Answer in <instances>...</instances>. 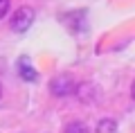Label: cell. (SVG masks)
Wrapping results in <instances>:
<instances>
[{"label": "cell", "instance_id": "cell-1", "mask_svg": "<svg viewBox=\"0 0 135 133\" xmlns=\"http://www.w3.org/2000/svg\"><path fill=\"white\" fill-rule=\"evenodd\" d=\"M34 18H36V14H34V9L32 7H18V9L14 11V16H11V20H9V27L14 29V32H27L29 27H32V23H34Z\"/></svg>", "mask_w": 135, "mask_h": 133}, {"label": "cell", "instance_id": "cell-2", "mask_svg": "<svg viewBox=\"0 0 135 133\" xmlns=\"http://www.w3.org/2000/svg\"><path fill=\"white\" fill-rule=\"evenodd\" d=\"M77 86L79 84L70 75H59L50 81V93L54 97H68V95H72V93H77Z\"/></svg>", "mask_w": 135, "mask_h": 133}, {"label": "cell", "instance_id": "cell-3", "mask_svg": "<svg viewBox=\"0 0 135 133\" xmlns=\"http://www.w3.org/2000/svg\"><path fill=\"white\" fill-rule=\"evenodd\" d=\"M18 72H20V77H23L25 81H36V70L29 66V61L25 57L18 61Z\"/></svg>", "mask_w": 135, "mask_h": 133}, {"label": "cell", "instance_id": "cell-4", "mask_svg": "<svg viewBox=\"0 0 135 133\" xmlns=\"http://www.w3.org/2000/svg\"><path fill=\"white\" fill-rule=\"evenodd\" d=\"M115 131H117L115 120H110V117L99 120V124H97V133H115Z\"/></svg>", "mask_w": 135, "mask_h": 133}, {"label": "cell", "instance_id": "cell-5", "mask_svg": "<svg viewBox=\"0 0 135 133\" xmlns=\"http://www.w3.org/2000/svg\"><path fill=\"white\" fill-rule=\"evenodd\" d=\"M65 133H90V129L83 122H70L65 124Z\"/></svg>", "mask_w": 135, "mask_h": 133}, {"label": "cell", "instance_id": "cell-6", "mask_svg": "<svg viewBox=\"0 0 135 133\" xmlns=\"http://www.w3.org/2000/svg\"><path fill=\"white\" fill-rule=\"evenodd\" d=\"M9 7H11V0H0V20H2V18L7 16Z\"/></svg>", "mask_w": 135, "mask_h": 133}, {"label": "cell", "instance_id": "cell-7", "mask_svg": "<svg viewBox=\"0 0 135 133\" xmlns=\"http://www.w3.org/2000/svg\"><path fill=\"white\" fill-rule=\"evenodd\" d=\"M131 97L135 99V81H133V86H131Z\"/></svg>", "mask_w": 135, "mask_h": 133}, {"label": "cell", "instance_id": "cell-8", "mask_svg": "<svg viewBox=\"0 0 135 133\" xmlns=\"http://www.w3.org/2000/svg\"><path fill=\"white\" fill-rule=\"evenodd\" d=\"M0 97H2V86H0Z\"/></svg>", "mask_w": 135, "mask_h": 133}]
</instances>
